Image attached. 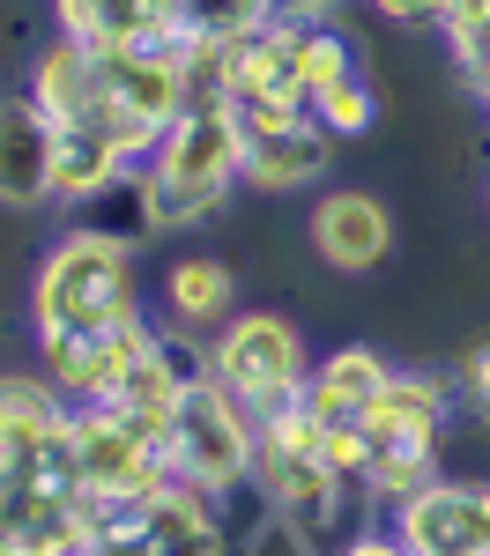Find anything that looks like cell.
<instances>
[{"label":"cell","instance_id":"cell-6","mask_svg":"<svg viewBox=\"0 0 490 556\" xmlns=\"http://www.w3.org/2000/svg\"><path fill=\"white\" fill-rule=\"evenodd\" d=\"M253 460H261V416H253L238 393H223V386L201 371V379L186 386L178 416H172L164 468H172L178 482H201L209 497H223V490L253 482Z\"/></svg>","mask_w":490,"mask_h":556},{"label":"cell","instance_id":"cell-13","mask_svg":"<svg viewBox=\"0 0 490 556\" xmlns=\"http://www.w3.org/2000/svg\"><path fill=\"white\" fill-rule=\"evenodd\" d=\"M230 104L253 112H305V67H298V23L267 15L246 38H230Z\"/></svg>","mask_w":490,"mask_h":556},{"label":"cell","instance_id":"cell-19","mask_svg":"<svg viewBox=\"0 0 490 556\" xmlns=\"http://www.w3.org/2000/svg\"><path fill=\"white\" fill-rule=\"evenodd\" d=\"M453 401H461V424L490 430V334H476V342L453 349Z\"/></svg>","mask_w":490,"mask_h":556},{"label":"cell","instance_id":"cell-1","mask_svg":"<svg viewBox=\"0 0 490 556\" xmlns=\"http://www.w3.org/2000/svg\"><path fill=\"white\" fill-rule=\"evenodd\" d=\"M23 319L45 379L67 401H104L134 356L156 342V312L141 298V245L75 215L30 267Z\"/></svg>","mask_w":490,"mask_h":556},{"label":"cell","instance_id":"cell-16","mask_svg":"<svg viewBox=\"0 0 490 556\" xmlns=\"http://www.w3.org/2000/svg\"><path fill=\"white\" fill-rule=\"evenodd\" d=\"M298 67H305V104H312L327 89L372 75V45L350 30V15H319V23H298Z\"/></svg>","mask_w":490,"mask_h":556},{"label":"cell","instance_id":"cell-3","mask_svg":"<svg viewBox=\"0 0 490 556\" xmlns=\"http://www.w3.org/2000/svg\"><path fill=\"white\" fill-rule=\"evenodd\" d=\"M461 424V401L445 371H416L401 364L394 386L356 416V445H364V497L372 513H394L409 490H424L445 475V438Z\"/></svg>","mask_w":490,"mask_h":556},{"label":"cell","instance_id":"cell-17","mask_svg":"<svg viewBox=\"0 0 490 556\" xmlns=\"http://www.w3.org/2000/svg\"><path fill=\"white\" fill-rule=\"evenodd\" d=\"M305 112H312L327 134H335L342 149H350V141H364V134L379 127V83H372V75H356V83L327 89V97H312Z\"/></svg>","mask_w":490,"mask_h":556},{"label":"cell","instance_id":"cell-15","mask_svg":"<svg viewBox=\"0 0 490 556\" xmlns=\"http://www.w3.org/2000/svg\"><path fill=\"white\" fill-rule=\"evenodd\" d=\"M394 356L372 342H342L327 349V356H312V379H305V408L319 416V424H356L387 386H394Z\"/></svg>","mask_w":490,"mask_h":556},{"label":"cell","instance_id":"cell-14","mask_svg":"<svg viewBox=\"0 0 490 556\" xmlns=\"http://www.w3.org/2000/svg\"><path fill=\"white\" fill-rule=\"evenodd\" d=\"M238 312V267L216 253H178L164 260V282H156V319L178 334H216L223 319Z\"/></svg>","mask_w":490,"mask_h":556},{"label":"cell","instance_id":"cell-10","mask_svg":"<svg viewBox=\"0 0 490 556\" xmlns=\"http://www.w3.org/2000/svg\"><path fill=\"white\" fill-rule=\"evenodd\" d=\"M305 238H312L319 267H335V275H379L401 245V223L372 186H319L312 215H305Z\"/></svg>","mask_w":490,"mask_h":556},{"label":"cell","instance_id":"cell-9","mask_svg":"<svg viewBox=\"0 0 490 556\" xmlns=\"http://www.w3.org/2000/svg\"><path fill=\"white\" fill-rule=\"evenodd\" d=\"M379 519L416 556H490V475H431Z\"/></svg>","mask_w":490,"mask_h":556},{"label":"cell","instance_id":"cell-8","mask_svg":"<svg viewBox=\"0 0 490 556\" xmlns=\"http://www.w3.org/2000/svg\"><path fill=\"white\" fill-rule=\"evenodd\" d=\"M67 430H75L83 490H89L97 513H104V505H134V497H149V490L172 475V468H164V453H156L120 408H104V401H75Z\"/></svg>","mask_w":490,"mask_h":556},{"label":"cell","instance_id":"cell-18","mask_svg":"<svg viewBox=\"0 0 490 556\" xmlns=\"http://www.w3.org/2000/svg\"><path fill=\"white\" fill-rule=\"evenodd\" d=\"M439 38H445V60H453L461 83H468V75L490 60V0H445Z\"/></svg>","mask_w":490,"mask_h":556},{"label":"cell","instance_id":"cell-2","mask_svg":"<svg viewBox=\"0 0 490 556\" xmlns=\"http://www.w3.org/2000/svg\"><path fill=\"white\" fill-rule=\"evenodd\" d=\"M253 482L267 490V505H275V519H282L290 556H335L364 519H379L372 505H364V490L335 468L327 424L312 416L305 401L261 416V460H253Z\"/></svg>","mask_w":490,"mask_h":556},{"label":"cell","instance_id":"cell-4","mask_svg":"<svg viewBox=\"0 0 490 556\" xmlns=\"http://www.w3.org/2000/svg\"><path fill=\"white\" fill-rule=\"evenodd\" d=\"M209 379L223 393H238L253 416H275L290 401H305V379H312V342L290 312H253L238 304L209 334Z\"/></svg>","mask_w":490,"mask_h":556},{"label":"cell","instance_id":"cell-20","mask_svg":"<svg viewBox=\"0 0 490 556\" xmlns=\"http://www.w3.org/2000/svg\"><path fill=\"white\" fill-rule=\"evenodd\" d=\"M372 15H387L394 30H439V15H445V0H364Z\"/></svg>","mask_w":490,"mask_h":556},{"label":"cell","instance_id":"cell-23","mask_svg":"<svg viewBox=\"0 0 490 556\" xmlns=\"http://www.w3.org/2000/svg\"><path fill=\"white\" fill-rule=\"evenodd\" d=\"M468 89H476V104H483V119H490V60L476 67V75H468Z\"/></svg>","mask_w":490,"mask_h":556},{"label":"cell","instance_id":"cell-12","mask_svg":"<svg viewBox=\"0 0 490 556\" xmlns=\"http://www.w3.org/2000/svg\"><path fill=\"white\" fill-rule=\"evenodd\" d=\"M52 164H60V127L38 112V97L23 83L0 89V208L8 215L52 208Z\"/></svg>","mask_w":490,"mask_h":556},{"label":"cell","instance_id":"cell-22","mask_svg":"<svg viewBox=\"0 0 490 556\" xmlns=\"http://www.w3.org/2000/svg\"><path fill=\"white\" fill-rule=\"evenodd\" d=\"M267 8H275L282 23H319V15H342L350 0H267Z\"/></svg>","mask_w":490,"mask_h":556},{"label":"cell","instance_id":"cell-5","mask_svg":"<svg viewBox=\"0 0 490 556\" xmlns=\"http://www.w3.org/2000/svg\"><path fill=\"white\" fill-rule=\"evenodd\" d=\"M89 556H238L223 534V513L201 482L164 475L149 497L104 505L89 519Z\"/></svg>","mask_w":490,"mask_h":556},{"label":"cell","instance_id":"cell-11","mask_svg":"<svg viewBox=\"0 0 490 556\" xmlns=\"http://www.w3.org/2000/svg\"><path fill=\"white\" fill-rule=\"evenodd\" d=\"M45 30L89 52H156V45H178L186 0H45Z\"/></svg>","mask_w":490,"mask_h":556},{"label":"cell","instance_id":"cell-7","mask_svg":"<svg viewBox=\"0 0 490 556\" xmlns=\"http://www.w3.org/2000/svg\"><path fill=\"white\" fill-rule=\"evenodd\" d=\"M230 112L246 134V186L253 193H319L335 178L342 141L312 112H253V104H230Z\"/></svg>","mask_w":490,"mask_h":556},{"label":"cell","instance_id":"cell-21","mask_svg":"<svg viewBox=\"0 0 490 556\" xmlns=\"http://www.w3.org/2000/svg\"><path fill=\"white\" fill-rule=\"evenodd\" d=\"M335 556H416V549L401 542V534L387 527V519H364V527H356V534H350V542H342Z\"/></svg>","mask_w":490,"mask_h":556}]
</instances>
